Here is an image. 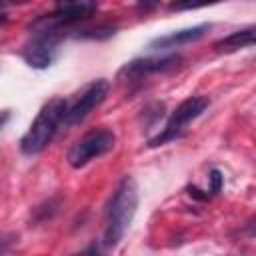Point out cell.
I'll list each match as a JSON object with an SVG mask.
<instances>
[{
  "label": "cell",
  "instance_id": "6da1fadb",
  "mask_svg": "<svg viewBox=\"0 0 256 256\" xmlns=\"http://www.w3.org/2000/svg\"><path fill=\"white\" fill-rule=\"evenodd\" d=\"M138 208V186L132 176H124L112 192L104 214V244L114 248L126 234Z\"/></svg>",
  "mask_w": 256,
  "mask_h": 256
},
{
  "label": "cell",
  "instance_id": "7a4b0ae2",
  "mask_svg": "<svg viewBox=\"0 0 256 256\" xmlns=\"http://www.w3.org/2000/svg\"><path fill=\"white\" fill-rule=\"evenodd\" d=\"M66 110H68V100H64V98L48 100L42 106V110L38 112L36 120L26 130V134L20 138V150L28 156L42 152L52 142L60 124H64Z\"/></svg>",
  "mask_w": 256,
  "mask_h": 256
},
{
  "label": "cell",
  "instance_id": "3957f363",
  "mask_svg": "<svg viewBox=\"0 0 256 256\" xmlns=\"http://www.w3.org/2000/svg\"><path fill=\"white\" fill-rule=\"evenodd\" d=\"M208 106H210L208 96H190L184 102H180L174 108V112L170 114V118H168L166 126L162 128V132L148 140V148H158V146H162V144H166L170 140L180 138L182 132H184V128L192 120H196Z\"/></svg>",
  "mask_w": 256,
  "mask_h": 256
},
{
  "label": "cell",
  "instance_id": "277c9868",
  "mask_svg": "<svg viewBox=\"0 0 256 256\" xmlns=\"http://www.w3.org/2000/svg\"><path fill=\"white\" fill-rule=\"evenodd\" d=\"M116 146V134L108 128H94L78 138L66 154V160L72 168H82L90 160L108 154Z\"/></svg>",
  "mask_w": 256,
  "mask_h": 256
},
{
  "label": "cell",
  "instance_id": "5b68a950",
  "mask_svg": "<svg viewBox=\"0 0 256 256\" xmlns=\"http://www.w3.org/2000/svg\"><path fill=\"white\" fill-rule=\"evenodd\" d=\"M30 34H32V38L24 44L22 58L28 66H32L36 70H44L54 62V58L58 54V46L66 32L50 30V28H36Z\"/></svg>",
  "mask_w": 256,
  "mask_h": 256
},
{
  "label": "cell",
  "instance_id": "8992f818",
  "mask_svg": "<svg viewBox=\"0 0 256 256\" xmlns=\"http://www.w3.org/2000/svg\"><path fill=\"white\" fill-rule=\"evenodd\" d=\"M108 88L110 86H108V82L104 78H98V80H92L90 84H86L84 90L72 102H68L64 124L66 126H76V124L84 122L86 116L106 100Z\"/></svg>",
  "mask_w": 256,
  "mask_h": 256
},
{
  "label": "cell",
  "instance_id": "52a82bcc",
  "mask_svg": "<svg viewBox=\"0 0 256 256\" xmlns=\"http://www.w3.org/2000/svg\"><path fill=\"white\" fill-rule=\"evenodd\" d=\"M182 62V56L178 54H168V56H160V58H136L126 62L120 72L118 78L124 82H138L150 74H158V72H170L174 68H178Z\"/></svg>",
  "mask_w": 256,
  "mask_h": 256
},
{
  "label": "cell",
  "instance_id": "ba28073f",
  "mask_svg": "<svg viewBox=\"0 0 256 256\" xmlns=\"http://www.w3.org/2000/svg\"><path fill=\"white\" fill-rule=\"evenodd\" d=\"M208 30H210V24H198V26H192V28L176 30V32H170V34H166V36L154 38V40L148 44V48H152V50H172V48H180V46H186V44H192V42L200 40Z\"/></svg>",
  "mask_w": 256,
  "mask_h": 256
},
{
  "label": "cell",
  "instance_id": "9c48e42d",
  "mask_svg": "<svg viewBox=\"0 0 256 256\" xmlns=\"http://www.w3.org/2000/svg\"><path fill=\"white\" fill-rule=\"evenodd\" d=\"M248 46H256V26H248L242 30H236L220 40L214 42L216 52H236Z\"/></svg>",
  "mask_w": 256,
  "mask_h": 256
},
{
  "label": "cell",
  "instance_id": "30bf717a",
  "mask_svg": "<svg viewBox=\"0 0 256 256\" xmlns=\"http://www.w3.org/2000/svg\"><path fill=\"white\" fill-rule=\"evenodd\" d=\"M114 26H108V24H102V26H96V28H82V30H76V36L78 38H108L114 34Z\"/></svg>",
  "mask_w": 256,
  "mask_h": 256
},
{
  "label": "cell",
  "instance_id": "8fae6325",
  "mask_svg": "<svg viewBox=\"0 0 256 256\" xmlns=\"http://www.w3.org/2000/svg\"><path fill=\"white\" fill-rule=\"evenodd\" d=\"M208 180H210V188H208V192H210V196H216V194L222 190V184H224V176H222V172H220L218 168H212Z\"/></svg>",
  "mask_w": 256,
  "mask_h": 256
},
{
  "label": "cell",
  "instance_id": "7c38bea8",
  "mask_svg": "<svg viewBox=\"0 0 256 256\" xmlns=\"http://www.w3.org/2000/svg\"><path fill=\"white\" fill-rule=\"evenodd\" d=\"M242 234H244L246 238H256V214L250 216V218L244 222V226H242Z\"/></svg>",
  "mask_w": 256,
  "mask_h": 256
},
{
  "label": "cell",
  "instance_id": "4fadbf2b",
  "mask_svg": "<svg viewBox=\"0 0 256 256\" xmlns=\"http://www.w3.org/2000/svg\"><path fill=\"white\" fill-rule=\"evenodd\" d=\"M76 256H106V252H104L98 244H90L86 250H82V252L76 254Z\"/></svg>",
  "mask_w": 256,
  "mask_h": 256
},
{
  "label": "cell",
  "instance_id": "5bb4252c",
  "mask_svg": "<svg viewBox=\"0 0 256 256\" xmlns=\"http://www.w3.org/2000/svg\"><path fill=\"white\" fill-rule=\"evenodd\" d=\"M186 190H188V194L192 196V198H196V200H208L210 198V194H202V190L200 188H196V186H186Z\"/></svg>",
  "mask_w": 256,
  "mask_h": 256
}]
</instances>
